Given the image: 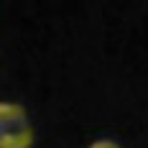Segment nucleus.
<instances>
[{
  "mask_svg": "<svg viewBox=\"0 0 148 148\" xmlns=\"http://www.w3.org/2000/svg\"><path fill=\"white\" fill-rule=\"evenodd\" d=\"M33 128L21 105L0 102V148H31Z\"/></svg>",
  "mask_w": 148,
  "mask_h": 148,
  "instance_id": "obj_1",
  "label": "nucleus"
},
{
  "mask_svg": "<svg viewBox=\"0 0 148 148\" xmlns=\"http://www.w3.org/2000/svg\"><path fill=\"white\" fill-rule=\"evenodd\" d=\"M89 148H120L115 140H97V143H92Z\"/></svg>",
  "mask_w": 148,
  "mask_h": 148,
  "instance_id": "obj_2",
  "label": "nucleus"
}]
</instances>
